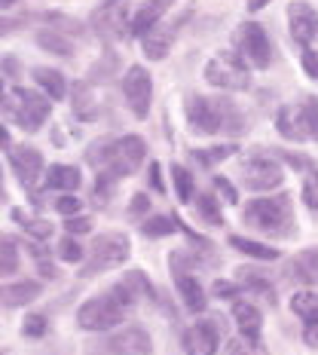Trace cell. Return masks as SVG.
Returning <instances> with one entry per match:
<instances>
[{
  "instance_id": "30",
  "label": "cell",
  "mask_w": 318,
  "mask_h": 355,
  "mask_svg": "<svg viewBox=\"0 0 318 355\" xmlns=\"http://www.w3.org/2000/svg\"><path fill=\"white\" fill-rule=\"evenodd\" d=\"M196 211H199V218H202L205 224H211V227H220V224H224V214H220L218 202H214V196H209V193L196 199Z\"/></svg>"
},
{
  "instance_id": "13",
  "label": "cell",
  "mask_w": 318,
  "mask_h": 355,
  "mask_svg": "<svg viewBox=\"0 0 318 355\" xmlns=\"http://www.w3.org/2000/svg\"><path fill=\"white\" fill-rule=\"evenodd\" d=\"M168 6H175V0H147L144 6H138L135 16L129 19V34L132 37H147L153 28L159 25V19L168 12Z\"/></svg>"
},
{
  "instance_id": "10",
  "label": "cell",
  "mask_w": 318,
  "mask_h": 355,
  "mask_svg": "<svg viewBox=\"0 0 318 355\" xmlns=\"http://www.w3.org/2000/svg\"><path fill=\"white\" fill-rule=\"evenodd\" d=\"M242 184L248 190H276L282 184V166L270 157H251L242 168Z\"/></svg>"
},
{
  "instance_id": "23",
  "label": "cell",
  "mask_w": 318,
  "mask_h": 355,
  "mask_svg": "<svg viewBox=\"0 0 318 355\" xmlns=\"http://www.w3.org/2000/svg\"><path fill=\"white\" fill-rule=\"evenodd\" d=\"M34 80H37V86L46 89V95L53 101L68 95V83H64V77L58 71H53V68H34Z\"/></svg>"
},
{
  "instance_id": "19",
  "label": "cell",
  "mask_w": 318,
  "mask_h": 355,
  "mask_svg": "<svg viewBox=\"0 0 318 355\" xmlns=\"http://www.w3.org/2000/svg\"><path fill=\"white\" fill-rule=\"evenodd\" d=\"M110 294H114L123 306H132V303H138L144 294H153V288L147 282L144 272H129V276H123L120 282H116V288Z\"/></svg>"
},
{
  "instance_id": "40",
  "label": "cell",
  "mask_w": 318,
  "mask_h": 355,
  "mask_svg": "<svg viewBox=\"0 0 318 355\" xmlns=\"http://www.w3.org/2000/svg\"><path fill=\"white\" fill-rule=\"evenodd\" d=\"M214 187H218V193L224 196L227 202H239V193H236V187H233L230 181H227L224 175H218V178H214Z\"/></svg>"
},
{
  "instance_id": "43",
  "label": "cell",
  "mask_w": 318,
  "mask_h": 355,
  "mask_svg": "<svg viewBox=\"0 0 318 355\" xmlns=\"http://www.w3.org/2000/svg\"><path fill=\"white\" fill-rule=\"evenodd\" d=\"M147 209H150V199H147L144 193L132 196V202H129V214H132V218H135V214H144Z\"/></svg>"
},
{
  "instance_id": "37",
  "label": "cell",
  "mask_w": 318,
  "mask_h": 355,
  "mask_svg": "<svg viewBox=\"0 0 318 355\" xmlns=\"http://www.w3.org/2000/svg\"><path fill=\"white\" fill-rule=\"evenodd\" d=\"M58 257L68 261V263H80L83 261V248H80L73 239H62V245H58Z\"/></svg>"
},
{
  "instance_id": "3",
  "label": "cell",
  "mask_w": 318,
  "mask_h": 355,
  "mask_svg": "<svg viewBox=\"0 0 318 355\" xmlns=\"http://www.w3.org/2000/svg\"><path fill=\"white\" fill-rule=\"evenodd\" d=\"M245 224L270 236H294V214L288 196L251 199L245 205Z\"/></svg>"
},
{
  "instance_id": "2",
  "label": "cell",
  "mask_w": 318,
  "mask_h": 355,
  "mask_svg": "<svg viewBox=\"0 0 318 355\" xmlns=\"http://www.w3.org/2000/svg\"><path fill=\"white\" fill-rule=\"evenodd\" d=\"M187 123L199 135H214V132H224V129L233 132L230 125H236V132H242V120L230 101H214V98H205V95L187 98Z\"/></svg>"
},
{
  "instance_id": "7",
  "label": "cell",
  "mask_w": 318,
  "mask_h": 355,
  "mask_svg": "<svg viewBox=\"0 0 318 355\" xmlns=\"http://www.w3.org/2000/svg\"><path fill=\"white\" fill-rule=\"evenodd\" d=\"M129 261V239L123 233H105L89 245V263L83 266L80 276H92L98 270H110Z\"/></svg>"
},
{
  "instance_id": "6",
  "label": "cell",
  "mask_w": 318,
  "mask_h": 355,
  "mask_svg": "<svg viewBox=\"0 0 318 355\" xmlns=\"http://www.w3.org/2000/svg\"><path fill=\"white\" fill-rule=\"evenodd\" d=\"M123 319H125V306L114 294H101V297L86 300L77 313V324L83 331H110Z\"/></svg>"
},
{
  "instance_id": "15",
  "label": "cell",
  "mask_w": 318,
  "mask_h": 355,
  "mask_svg": "<svg viewBox=\"0 0 318 355\" xmlns=\"http://www.w3.org/2000/svg\"><path fill=\"white\" fill-rule=\"evenodd\" d=\"M181 343H184V352L187 355H214L218 352V331H214V324H209V322H196L184 331Z\"/></svg>"
},
{
  "instance_id": "31",
  "label": "cell",
  "mask_w": 318,
  "mask_h": 355,
  "mask_svg": "<svg viewBox=\"0 0 318 355\" xmlns=\"http://www.w3.org/2000/svg\"><path fill=\"white\" fill-rule=\"evenodd\" d=\"M172 178H175L177 199H181V202H190V199H193V178H190V172L175 162V166H172Z\"/></svg>"
},
{
  "instance_id": "47",
  "label": "cell",
  "mask_w": 318,
  "mask_h": 355,
  "mask_svg": "<svg viewBox=\"0 0 318 355\" xmlns=\"http://www.w3.org/2000/svg\"><path fill=\"white\" fill-rule=\"evenodd\" d=\"M3 71H6V77H10V73H12V77H16V73H19V64L12 62L10 55H6V58H3Z\"/></svg>"
},
{
  "instance_id": "29",
  "label": "cell",
  "mask_w": 318,
  "mask_h": 355,
  "mask_svg": "<svg viewBox=\"0 0 318 355\" xmlns=\"http://www.w3.org/2000/svg\"><path fill=\"white\" fill-rule=\"evenodd\" d=\"M233 153H236V144H218V147H209V150H193V159L205 168H214L218 162L230 159Z\"/></svg>"
},
{
  "instance_id": "32",
  "label": "cell",
  "mask_w": 318,
  "mask_h": 355,
  "mask_svg": "<svg viewBox=\"0 0 318 355\" xmlns=\"http://www.w3.org/2000/svg\"><path fill=\"white\" fill-rule=\"evenodd\" d=\"M141 230H144V236H153V239H157V236H172L177 227H175V220H172V218H162V214H159V218L144 220Z\"/></svg>"
},
{
  "instance_id": "5",
  "label": "cell",
  "mask_w": 318,
  "mask_h": 355,
  "mask_svg": "<svg viewBox=\"0 0 318 355\" xmlns=\"http://www.w3.org/2000/svg\"><path fill=\"white\" fill-rule=\"evenodd\" d=\"M205 80L218 89H227V92H242L251 83L245 58L236 53H214L211 62L205 64Z\"/></svg>"
},
{
  "instance_id": "25",
  "label": "cell",
  "mask_w": 318,
  "mask_h": 355,
  "mask_svg": "<svg viewBox=\"0 0 318 355\" xmlns=\"http://www.w3.org/2000/svg\"><path fill=\"white\" fill-rule=\"evenodd\" d=\"M230 245L239 248L242 254H248V257H257V261H276L279 257L276 248L263 245V242H254V239H245V236H230Z\"/></svg>"
},
{
  "instance_id": "50",
  "label": "cell",
  "mask_w": 318,
  "mask_h": 355,
  "mask_svg": "<svg viewBox=\"0 0 318 355\" xmlns=\"http://www.w3.org/2000/svg\"><path fill=\"white\" fill-rule=\"evenodd\" d=\"M3 6H6V10H10V6H12V0H3Z\"/></svg>"
},
{
  "instance_id": "21",
  "label": "cell",
  "mask_w": 318,
  "mask_h": 355,
  "mask_svg": "<svg viewBox=\"0 0 318 355\" xmlns=\"http://www.w3.org/2000/svg\"><path fill=\"white\" fill-rule=\"evenodd\" d=\"M177 294L184 297V306L187 309H193V313H202L205 309V291H202V285L196 282L190 272H177Z\"/></svg>"
},
{
  "instance_id": "46",
  "label": "cell",
  "mask_w": 318,
  "mask_h": 355,
  "mask_svg": "<svg viewBox=\"0 0 318 355\" xmlns=\"http://www.w3.org/2000/svg\"><path fill=\"white\" fill-rule=\"evenodd\" d=\"M236 291H239V288L230 285V282H214V294H224V297H236Z\"/></svg>"
},
{
  "instance_id": "33",
  "label": "cell",
  "mask_w": 318,
  "mask_h": 355,
  "mask_svg": "<svg viewBox=\"0 0 318 355\" xmlns=\"http://www.w3.org/2000/svg\"><path fill=\"white\" fill-rule=\"evenodd\" d=\"M12 218L21 220V224H25V230L31 233V236H37V239H46V236L53 233V224H49V220H34V218H25V214H21V211H12Z\"/></svg>"
},
{
  "instance_id": "17",
  "label": "cell",
  "mask_w": 318,
  "mask_h": 355,
  "mask_svg": "<svg viewBox=\"0 0 318 355\" xmlns=\"http://www.w3.org/2000/svg\"><path fill=\"white\" fill-rule=\"evenodd\" d=\"M107 349L116 352V355H147L153 349V343H150V334H147L144 328H125L120 334L110 337Z\"/></svg>"
},
{
  "instance_id": "22",
  "label": "cell",
  "mask_w": 318,
  "mask_h": 355,
  "mask_svg": "<svg viewBox=\"0 0 318 355\" xmlns=\"http://www.w3.org/2000/svg\"><path fill=\"white\" fill-rule=\"evenodd\" d=\"M46 187H53L58 190V193H71V190H77L80 187V168H73V166H49V172H46Z\"/></svg>"
},
{
  "instance_id": "4",
  "label": "cell",
  "mask_w": 318,
  "mask_h": 355,
  "mask_svg": "<svg viewBox=\"0 0 318 355\" xmlns=\"http://www.w3.org/2000/svg\"><path fill=\"white\" fill-rule=\"evenodd\" d=\"M49 98L37 95L34 89H12V92L3 95V114L12 116V123L25 132H37L43 123L49 120Z\"/></svg>"
},
{
  "instance_id": "34",
  "label": "cell",
  "mask_w": 318,
  "mask_h": 355,
  "mask_svg": "<svg viewBox=\"0 0 318 355\" xmlns=\"http://www.w3.org/2000/svg\"><path fill=\"white\" fill-rule=\"evenodd\" d=\"M303 202L312 211H318V172H309L303 181Z\"/></svg>"
},
{
  "instance_id": "35",
  "label": "cell",
  "mask_w": 318,
  "mask_h": 355,
  "mask_svg": "<svg viewBox=\"0 0 318 355\" xmlns=\"http://www.w3.org/2000/svg\"><path fill=\"white\" fill-rule=\"evenodd\" d=\"M80 209H83V202H80L77 196H71V193H62V196L55 199V211L64 214V218H73Z\"/></svg>"
},
{
  "instance_id": "9",
  "label": "cell",
  "mask_w": 318,
  "mask_h": 355,
  "mask_svg": "<svg viewBox=\"0 0 318 355\" xmlns=\"http://www.w3.org/2000/svg\"><path fill=\"white\" fill-rule=\"evenodd\" d=\"M123 95H125V105H129V110L138 116V120H144V116L150 114L153 80H150V73H147L141 64H135V68L125 71V77H123Z\"/></svg>"
},
{
  "instance_id": "45",
  "label": "cell",
  "mask_w": 318,
  "mask_h": 355,
  "mask_svg": "<svg viewBox=\"0 0 318 355\" xmlns=\"http://www.w3.org/2000/svg\"><path fill=\"white\" fill-rule=\"evenodd\" d=\"M150 187L159 190V193L166 190V187H162V168H159V162H153V166H150Z\"/></svg>"
},
{
  "instance_id": "14",
  "label": "cell",
  "mask_w": 318,
  "mask_h": 355,
  "mask_svg": "<svg viewBox=\"0 0 318 355\" xmlns=\"http://www.w3.org/2000/svg\"><path fill=\"white\" fill-rule=\"evenodd\" d=\"M129 19V0H105L98 10L92 12V25L101 34H120Z\"/></svg>"
},
{
  "instance_id": "16",
  "label": "cell",
  "mask_w": 318,
  "mask_h": 355,
  "mask_svg": "<svg viewBox=\"0 0 318 355\" xmlns=\"http://www.w3.org/2000/svg\"><path fill=\"white\" fill-rule=\"evenodd\" d=\"M276 125H279V132H282L288 141H306V138H312L303 105H288V107H282V110H279V116H276Z\"/></svg>"
},
{
  "instance_id": "48",
  "label": "cell",
  "mask_w": 318,
  "mask_h": 355,
  "mask_svg": "<svg viewBox=\"0 0 318 355\" xmlns=\"http://www.w3.org/2000/svg\"><path fill=\"white\" fill-rule=\"evenodd\" d=\"M266 3H270V0H245V6H248V10H251V12L263 10V6H266Z\"/></svg>"
},
{
  "instance_id": "18",
  "label": "cell",
  "mask_w": 318,
  "mask_h": 355,
  "mask_svg": "<svg viewBox=\"0 0 318 355\" xmlns=\"http://www.w3.org/2000/svg\"><path fill=\"white\" fill-rule=\"evenodd\" d=\"M184 19H187V16H184ZM184 19H175L172 25L153 28V31L144 37V55H147V58H153V62H159V58H166V55H168V49H172V43H175L177 25H181Z\"/></svg>"
},
{
  "instance_id": "41",
  "label": "cell",
  "mask_w": 318,
  "mask_h": 355,
  "mask_svg": "<svg viewBox=\"0 0 318 355\" xmlns=\"http://www.w3.org/2000/svg\"><path fill=\"white\" fill-rule=\"evenodd\" d=\"M64 227H68V233H89V230H92V220H89V218H77V214H73V218H68V224H64Z\"/></svg>"
},
{
  "instance_id": "27",
  "label": "cell",
  "mask_w": 318,
  "mask_h": 355,
  "mask_svg": "<svg viewBox=\"0 0 318 355\" xmlns=\"http://www.w3.org/2000/svg\"><path fill=\"white\" fill-rule=\"evenodd\" d=\"M291 309L303 322H318V294L315 291H297L291 297Z\"/></svg>"
},
{
  "instance_id": "49",
  "label": "cell",
  "mask_w": 318,
  "mask_h": 355,
  "mask_svg": "<svg viewBox=\"0 0 318 355\" xmlns=\"http://www.w3.org/2000/svg\"><path fill=\"white\" fill-rule=\"evenodd\" d=\"M230 355H251L245 346H239V343H233V349H230Z\"/></svg>"
},
{
  "instance_id": "1",
  "label": "cell",
  "mask_w": 318,
  "mask_h": 355,
  "mask_svg": "<svg viewBox=\"0 0 318 355\" xmlns=\"http://www.w3.org/2000/svg\"><path fill=\"white\" fill-rule=\"evenodd\" d=\"M147 157V141L141 135H123L116 141H98L89 147V162L107 178L132 175Z\"/></svg>"
},
{
  "instance_id": "24",
  "label": "cell",
  "mask_w": 318,
  "mask_h": 355,
  "mask_svg": "<svg viewBox=\"0 0 318 355\" xmlns=\"http://www.w3.org/2000/svg\"><path fill=\"white\" fill-rule=\"evenodd\" d=\"M40 297V285L37 282H12L3 288V303L6 306H25Z\"/></svg>"
},
{
  "instance_id": "39",
  "label": "cell",
  "mask_w": 318,
  "mask_h": 355,
  "mask_svg": "<svg viewBox=\"0 0 318 355\" xmlns=\"http://www.w3.org/2000/svg\"><path fill=\"white\" fill-rule=\"evenodd\" d=\"M21 331H25L28 337H43V334H46V319H43V315H28L25 328H21Z\"/></svg>"
},
{
  "instance_id": "8",
  "label": "cell",
  "mask_w": 318,
  "mask_h": 355,
  "mask_svg": "<svg viewBox=\"0 0 318 355\" xmlns=\"http://www.w3.org/2000/svg\"><path fill=\"white\" fill-rule=\"evenodd\" d=\"M236 49H239V55L245 58L248 64H254V68H270L272 62V46H270V37L257 21H242L239 28H236Z\"/></svg>"
},
{
  "instance_id": "11",
  "label": "cell",
  "mask_w": 318,
  "mask_h": 355,
  "mask_svg": "<svg viewBox=\"0 0 318 355\" xmlns=\"http://www.w3.org/2000/svg\"><path fill=\"white\" fill-rule=\"evenodd\" d=\"M288 25H291V37L297 43H303V46L318 40V16L309 3L294 0V3L288 6Z\"/></svg>"
},
{
  "instance_id": "42",
  "label": "cell",
  "mask_w": 318,
  "mask_h": 355,
  "mask_svg": "<svg viewBox=\"0 0 318 355\" xmlns=\"http://www.w3.org/2000/svg\"><path fill=\"white\" fill-rule=\"evenodd\" d=\"M303 71H306L309 77L318 80V53H312V49H306V53H303Z\"/></svg>"
},
{
  "instance_id": "36",
  "label": "cell",
  "mask_w": 318,
  "mask_h": 355,
  "mask_svg": "<svg viewBox=\"0 0 318 355\" xmlns=\"http://www.w3.org/2000/svg\"><path fill=\"white\" fill-rule=\"evenodd\" d=\"M0 270H3V276H12L19 270V254L10 239H3V263H0Z\"/></svg>"
},
{
  "instance_id": "28",
  "label": "cell",
  "mask_w": 318,
  "mask_h": 355,
  "mask_svg": "<svg viewBox=\"0 0 318 355\" xmlns=\"http://www.w3.org/2000/svg\"><path fill=\"white\" fill-rule=\"evenodd\" d=\"M294 272L303 282H318V248H306L303 254L294 261Z\"/></svg>"
},
{
  "instance_id": "12",
  "label": "cell",
  "mask_w": 318,
  "mask_h": 355,
  "mask_svg": "<svg viewBox=\"0 0 318 355\" xmlns=\"http://www.w3.org/2000/svg\"><path fill=\"white\" fill-rule=\"evenodd\" d=\"M6 159H10L12 172L21 178V184H34L37 178H40V172H43L40 150H34V147H28V144L10 147V150H6Z\"/></svg>"
},
{
  "instance_id": "38",
  "label": "cell",
  "mask_w": 318,
  "mask_h": 355,
  "mask_svg": "<svg viewBox=\"0 0 318 355\" xmlns=\"http://www.w3.org/2000/svg\"><path fill=\"white\" fill-rule=\"evenodd\" d=\"M303 110H306V123H309V132H312V138L318 141V98H315V95H309V98L303 101Z\"/></svg>"
},
{
  "instance_id": "26",
  "label": "cell",
  "mask_w": 318,
  "mask_h": 355,
  "mask_svg": "<svg viewBox=\"0 0 318 355\" xmlns=\"http://www.w3.org/2000/svg\"><path fill=\"white\" fill-rule=\"evenodd\" d=\"M37 46L53 55H73V43L58 31H37Z\"/></svg>"
},
{
  "instance_id": "20",
  "label": "cell",
  "mask_w": 318,
  "mask_h": 355,
  "mask_svg": "<svg viewBox=\"0 0 318 355\" xmlns=\"http://www.w3.org/2000/svg\"><path fill=\"white\" fill-rule=\"evenodd\" d=\"M233 319L239 324V331L245 337H257L260 334V309L254 306L251 300H233Z\"/></svg>"
},
{
  "instance_id": "44",
  "label": "cell",
  "mask_w": 318,
  "mask_h": 355,
  "mask_svg": "<svg viewBox=\"0 0 318 355\" xmlns=\"http://www.w3.org/2000/svg\"><path fill=\"white\" fill-rule=\"evenodd\" d=\"M303 340H306V346L318 349V322H306V328H303Z\"/></svg>"
}]
</instances>
